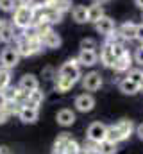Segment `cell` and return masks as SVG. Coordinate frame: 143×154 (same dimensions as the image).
<instances>
[{
	"mask_svg": "<svg viewBox=\"0 0 143 154\" xmlns=\"http://www.w3.org/2000/svg\"><path fill=\"white\" fill-rule=\"evenodd\" d=\"M136 39L143 43V23H140V25H138V31H136Z\"/></svg>",
	"mask_w": 143,
	"mask_h": 154,
	"instance_id": "74e56055",
	"label": "cell"
},
{
	"mask_svg": "<svg viewBox=\"0 0 143 154\" xmlns=\"http://www.w3.org/2000/svg\"><path fill=\"white\" fill-rule=\"evenodd\" d=\"M32 22H34V11H32V5H18L14 9V16H13V23L25 31L29 27H32Z\"/></svg>",
	"mask_w": 143,
	"mask_h": 154,
	"instance_id": "7a4b0ae2",
	"label": "cell"
},
{
	"mask_svg": "<svg viewBox=\"0 0 143 154\" xmlns=\"http://www.w3.org/2000/svg\"><path fill=\"white\" fill-rule=\"evenodd\" d=\"M41 41H43V47H47V48H59L61 47V36L56 32V31H48L47 34H43L41 36Z\"/></svg>",
	"mask_w": 143,
	"mask_h": 154,
	"instance_id": "9a60e30c",
	"label": "cell"
},
{
	"mask_svg": "<svg viewBox=\"0 0 143 154\" xmlns=\"http://www.w3.org/2000/svg\"><path fill=\"white\" fill-rule=\"evenodd\" d=\"M88 140H93V142H102L107 138V125L102 122H93L90 127H88Z\"/></svg>",
	"mask_w": 143,
	"mask_h": 154,
	"instance_id": "52a82bcc",
	"label": "cell"
},
{
	"mask_svg": "<svg viewBox=\"0 0 143 154\" xmlns=\"http://www.w3.org/2000/svg\"><path fill=\"white\" fill-rule=\"evenodd\" d=\"M77 59L82 66H93L99 61V54H97V50H81Z\"/></svg>",
	"mask_w": 143,
	"mask_h": 154,
	"instance_id": "4fadbf2b",
	"label": "cell"
},
{
	"mask_svg": "<svg viewBox=\"0 0 143 154\" xmlns=\"http://www.w3.org/2000/svg\"><path fill=\"white\" fill-rule=\"evenodd\" d=\"M102 16H104L102 4H93V5H90V7H88V22H90V23L99 22Z\"/></svg>",
	"mask_w": 143,
	"mask_h": 154,
	"instance_id": "d4e9b609",
	"label": "cell"
},
{
	"mask_svg": "<svg viewBox=\"0 0 143 154\" xmlns=\"http://www.w3.org/2000/svg\"><path fill=\"white\" fill-rule=\"evenodd\" d=\"M2 95H4V99H5V102H16L18 100V97H20V90H18V86H7L4 91H2Z\"/></svg>",
	"mask_w": 143,
	"mask_h": 154,
	"instance_id": "83f0119b",
	"label": "cell"
},
{
	"mask_svg": "<svg viewBox=\"0 0 143 154\" xmlns=\"http://www.w3.org/2000/svg\"><path fill=\"white\" fill-rule=\"evenodd\" d=\"M73 106H75V109L81 111V113H90V111L95 108V99H93V95H90V93H81V95L75 97Z\"/></svg>",
	"mask_w": 143,
	"mask_h": 154,
	"instance_id": "8992f818",
	"label": "cell"
},
{
	"mask_svg": "<svg viewBox=\"0 0 143 154\" xmlns=\"http://www.w3.org/2000/svg\"><path fill=\"white\" fill-rule=\"evenodd\" d=\"M140 91H143V81L140 82Z\"/></svg>",
	"mask_w": 143,
	"mask_h": 154,
	"instance_id": "7dc6e473",
	"label": "cell"
},
{
	"mask_svg": "<svg viewBox=\"0 0 143 154\" xmlns=\"http://www.w3.org/2000/svg\"><path fill=\"white\" fill-rule=\"evenodd\" d=\"M120 34L123 36L125 41H131V39H136V31H138V23H134V22H125L120 29Z\"/></svg>",
	"mask_w": 143,
	"mask_h": 154,
	"instance_id": "ffe728a7",
	"label": "cell"
},
{
	"mask_svg": "<svg viewBox=\"0 0 143 154\" xmlns=\"http://www.w3.org/2000/svg\"><path fill=\"white\" fill-rule=\"evenodd\" d=\"M136 134L140 136V140H143V124H140V125L136 127Z\"/></svg>",
	"mask_w": 143,
	"mask_h": 154,
	"instance_id": "60d3db41",
	"label": "cell"
},
{
	"mask_svg": "<svg viewBox=\"0 0 143 154\" xmlns=\"http://www.w3.org/2000/svg\"><path fill=\"white\" fill-rule=\"evenodd\" d=\"M127 77H129L131 81H134V82L140 86V82L143 81V70H140V68H131V70L127 72Z\"/></svg>",
	"mask_w": 143,
	"mask_h": 154,
	"instance_id": "4dcf8cb0",
	"label": "cell"
},
{
	"mask_svg": "<svg viewBox=\"0 0 143 154\" xmlns=\"http://www.w3.org/2000/svg\"><path fill=\"white\" fill-rule=\"evenodd\" d=\"M79 151H81V145H79V143H77V142H75L73 138H72V142L68 143V147H66L65 154H77Z\"/></svg>",
	"mask_w": 143,
	"mask_h": 154,
	"instance_id": "e575fe53",
	"label": "cell"
},
{
	"mask_svg": "<svg viewBox=\"0 0 143 154\" xmlns=\"http://www.w3.org/2000/svg\"><path fill=\"white\" fill-rule=\"evenodd\" d=\"M141 47H143V43H141Z\"/></svg>",
	"mask_w": 143,
	"mask_h": 154,
	"instance_id": "c3c4849f",
	"label": "cell"
},
{
	"mask_svg": "<svg viewBox=\"0 0 143 154\" xmlns=\"http://www.w3.org/2000/svg\"><path fill=\"white\" fill-rule=\"evenodd\" d=\"M81 79H82V88L86 91H97L104 84V79H102V75L99 72H90V74L82 75Z\"/></svg>",
	"mask_w": 143,
	"mask_h": 154,
	"instance_id": "5b68a950",
	"label": "cell"
},
{
	"mask_svg": "<svg viewBox=\"0 0 143 154\" xmlns=\"http://www.w3.org/2000/svg\"><path fill=\"white\" fill-rule=\"evenodd\" d=\"M5 106V99H4V95H2V91H0V109Z\"/></svg>",
	"mask_w": 143,
	"mask_h": 154,
	"instance_id": "b9f144b4",
	"label": "cell"
},
{
	"mask_svg": "<svg viewBox=\"0 0 143 154\" xmlns=\"http://www.w3.org/2000/svg\"><path fill=\"white\" fill-rule=\"evenodd\" d=\"M11 84V70L0 68V91H4Z\"/></svg>",
	"mask_w": 143,
	"mask_h": 154,
	"instance_id": "f1b7e54d",
	"label": "cell"
},
{
	"mask_svg": "<svg viewBox=\"0 0 143 154\" xmlns=\"http://www.w3.org/2000/svg\"><path fill=\"white\" fill-rule=\"evenodd\" d=\"M134 2H136V5H138V7L143 11V0H134Z\"/></svg>",
	"mask_w": 143,
	"mask_h": 154,
	"instance_id": "ee69618b",
	"label": "cell"
},
{
	"mask_svg": "<svg viewBox=\"0 0 143 154\" xmlns=\"http://www.w3.org/2000/svg\"><path fill=\"white\" fill-rule=\"evenodd\" d=\"M14 48L18 50L20 57H29V56H34V50H32V47H31L29 39L25 38V34H23V32L16 38V47H14Z\"/></svg>",
	"mask_w": 143,
	"mask_h": 154,
	"instance_id": "9c48e42d",
	"label": "cell"
},
{
	"mask_svg": "<svg viewBox=\"0 0 143 154\" xmlns=\"http://www.w3.org/2000/svg\"><path fill=\"white\" fill-rule=\"evenodd\" d=\"M70 142H72V136L68 133L59 134L57 140L54 142V154H65V151H66V147H68Z\"/></svg>",
	"mask_w": 143,
	"mask_h": 154,
	"instance_id": "44dd1931",
	"label": "cell"
},
{
	"mask_svg": "<svg viewBox=\"0 0 143 154\" xmlns=\"http://www.w3.org/2000/svg\"><path fill=\"white\" fill-rule=\"evenodd\" d=\"M99 59H100V63H102L104 66L113 68V65H114V61H116V56H114V50H113V47H111L109 43H104V47L100 48Z\"/></svg>",
	"mask_w": 143,
	"mask_h": 154,
	"instance_id": "ba28073f",
	"label": "cell"
},
{
	"mask_svg": "<svg viewBox=\"0 0 143 154\" xmlns=\"http://www.w3.org/2000/svg\"><path fill=\"white\" fill-rule=\"evenodd\" d=\"M95 4H104V2H107V0H93Z\"/></svg>",
	"mask_w": 143,
	"mask_h": 154,
	"instance_id": "bcb514c9",
	"label": "cell"
},
{
	"mask_svg": "<svg viewBox=\"0 0 143 154\" xmlns=\"http://www.w3.org/2000/svg\"><path fill=\"white\" fill-rule=\"evenodd\" d=\"M38 109L36 108H29V106H22L20 111H18V118L23 122V124H34L38 120Z\"/></svg>",
	"mask_w": 143,
	"mask_h": 154,
	"instance_id": "2e32d148",
	"label": "cell"
},
{
	"mask_svg": "<svg viewBox=\"0 0 143 154\" xmlns=\"http://www.w3.org/2000/svg\"><path fill=\"white\" fill-rule=\"evenodd\" d=\"M13 39H14V29H13V25L7 23V22H4V20H0V41L9 43Z\"/></svg>",
	"mask_w": 143,
	"mask_h": 154,
	"instance_id": "cb8c5ba5",
	"label": "cell"
},
{
	"mask_svg": "<svg viewBox=\"0 0 143 154\" xmlns=\"http://www.w3.org/2000/svg\"><path fill=\"white\" fill-rule=\"evenodd\" d=\"M75 82L77 81H73L70 77H65V75H56V90L57 91H61V93H66V91H70L72 88L75 86Z\"/></svg>",
	"mask_w": 143,
	"mask_h": 154,
	"instance_id": "d6986e66",
	"label": "cell"
},
{
	"mask_svg": "<svg viewBox=\"0 0 143 154\" xmlns=\"http://www.w3.org/2000/svg\"><path fill=\"white\" fill-rule=\"evenodd\" d=\"M7 118H9V115H7L4 109H0V125H2V124H5V122H7Z\"/></svg>",
	"mask_w": 143,
	"mask_h": 154,
	"instance_id": "f35d334b",
	"label": "cell"
},
{
	"mask_svg": "<svg viewBox=\"0 0 143 154\" xmlns=\"http://www.w3.org/2000/svg\"><path fill=\"white\" fill-rule=\"evenodd\" d=\"M132 61H134V59H132L131 52L127 50L122 57H118V59L114 61L113 68H114L116 72H120V74H122V72H129V70H131V66H132Z\"/></svg>",
	"mask_w": 143,
	"mask_h": 154,
	"instance_id": "5bb4252c",
	"label": "cell"
},
{
	"mask_svg": "<svg viewBox=\"0 0 143 154\" xmlns=\"http://www.w3.org/2000/svg\"><path fill=\"white\" fill-rule=\"evenodd\" d=\"M18 5H16V0H0V9L5 11V13H11L14 11Z\"/></svg>",
	"mask_w": 143,
	"mask_h": 154,
	"instance_id": "1f68e13d",
	"label": "cell"
},
{
	"mask_svg": "<svg viewBox=\"0 0 143 154\" xmlns=\"http://www.w3.org/2000/svg\"><path fill=\"white\" fill-rule=\"evenodd\" d=\"M97 147H99V142H93V140H88V142H84V145H82V149L88 151L90 154H97Z\"/></svg>",
	"mask_w": 143,
	"mask_h": 154,
	"instance_id": "836d02e7",
	"label": "cell"
},
{
	"mask_svg": "<svg viewBox=\"0 0 143 154\" xmlns=\"http://www.w3.org/2000/svg\"><path fill=\"white\" fill-rule=\"evenodd\" d=\"M134 133V124L132 120H120L113 125H107V140L109 142H123Z\"/></svg>",
	"mask_w": 143,
	"mask_h": 154,
	"instance_id": "6da1fadb",
	"label": "cell"
},
{
	"mask_svg": "<svg viewBox=\"0 0 143 154\" xmlns=\"http://www.w3.org/2000/svg\"><path fill=\"white\" fill-rule=\"evenodd\" d=\"M118 143H114V142H109V140H102V142H99V147H97V154H116L118 151V147H116Z\"/></svg>",
	"mask_w": 143,
	"mask_h": 154,
	"instance_id": "4316f807",
	"label": "cell"
},
{
	"mask_svg": "<svg viewBox=\"0 0 143 154\" xmlns=\"http://www.w3.org/2000/svg\"><path fill=\"white\" fill-rule=\"evenodd\" d=\"M41 4H43V2H41ZM43 18H45L50 25H54V23H59V22L63 20V13H59V11L52 9V7L43 5Z\"/></svg>",
	"mask_w": 143,
	"mask_h": 154,
	"instance_id": "603a6c76",
	"label": "cell"
},
{
	"mask_svg": "<svg viewBox=\"0 0 143 154\" xmlns=\"http://www.w3.org/2000/svg\"><path fill=\"white\" fill-rule=\"evenodd\" d=\"M20 61V54L14 47H7L0 52V66L2 68H7V70H13Z\"/></svg>",
	"mask_w": 143,
	"mask_h": 154,
	"instance_id": "3957f363",
	"label": "cell"
},
{
	"mask_svg": "<svg viewBox=\"0 0 143 154\" xmlns=\"http://www.w3.org/2000/svg\"><path fill=\"white\" fill-rule=\"evenodd\" d=\"M97 48V41L93 38H84L81 41V50H95Z\"/></svg>",
	"mask_w": 143,
	"mask_h": 154,
	"instance_id": "d6a6232c",
	"label": "cell"
},
{
	"mask_svg": "<svg viewBox=\"0 0 143 154\" xmlns=\"http://www.w3.org/2000/svg\"><path fill=\"white\" fill-rule=\"evenodd\" d=\"M43 5L52 7V9H56V11H59V13H63V14L72 9V2L70 0H45Z\"/></svg>",
	"mask_w": 143,
	"mask_h": 154,
	"instance_id": "7402d4cb",
	"label": "cell"
},
{
	"mask_svg": "<svg viewBox=\"0 0 143 154\" xmlns=\"http://www.w3.org/2000/svg\"><path fill=\"white\" fill-rule=\"evenodd\" d=\"M16 2H18L20 5H32L36 0H16Z\"/></svg>",
	"mask_w": 143,
	"mask_h": 154,
	"instance_id": "ab89813d",
	"label": "cell"
},
{
	"mask_svg": "<svg viewBox=\"0 0 143 154\" xmlns=\"http://www.w3.org/2000/svg\"><path fill=\"white\" fill-rule=\"evenodd\" d=\"M106 38H107L106 43H109V45H122V43L125 41V39H123V36L120 34V31H116V29H114L111 34H107Z\"/></svg>",
	"mask_w": 143,
	"mask_h": 154,
	"instance_id": "f546056e",
	"label": "cell"
},
{
	"mask_svg": "<svg viewBox=\"0 0 143 154\" xmlns=\"http://www.w3.org/2000/svg\"><path fill=\"white\" fill-rule=\"evenodd\" d=\"M77 154H90V152H88V151H84V149L81 147V151H79V152H77Z\"/></svg>",
	"mask_w": 143,
	"mask_h": 154,
	"instance_id": "f6af8a7d",
	"label": "cell"
},
{
	"mask_svg": "<svg viewBox=\"0 0 143 154\" xmlns=\"http://www.w3.org/2000/svg\"><path fill=\"white\" fill-rule=\"evenodd\" d=\"M118 88H120V91H122L123 95H136V93L140 91V86H138L134 81H131L129 77H123V79L118 82Z\"/></svg>",
	"mask_w": 143,
	"mask_h": 154,
	"instance_id": "ac0fdd59",
	"label": "cell"
},
{
	"mask_svg": "<svg viewBox=\"0 0 143 154\" xmlns=\"http://www.w3.org/2000/svg\"><path fill=\"white\" fill-rule=\"evenodd\" d=\"M0 154H11V151L7 147H0Z\"/></svg>",
	"mask_w": 143,
	"mask_h": 154,
	"instance_id": "7bdbcfd3",
	"label": "cell"
},
{
	"mask_svg": "<svg viewBox=\"0 0 143 154\" xmlns=\"http://www.w3.org/2000/svg\"><path fill=\"white\" fill-rule=\"evenodd\" d=\"M56 120H57V124L59 125H63V127H70L73 125V122H75V113L72 111V109H59L57 111V115H56Z\"/></svg>",
	"mask_w": 143,
	"mask_h": 154,
	"instance_id": "e0dca14e",
	"label": "cell"
},
{
	"mask_svg": "<svg viewBox=\"0 0 143 154\" xmlns=\"http://www.w3.org/2000/svg\"><path fill=\"white\" fill-rule=\"evenodd\" d=\"M72 16L77 23H86L88 22V7L86 5H75L72 7Z\"/></svg>",
	"mask_w": 143,
	"mask_h": 154,
	"instance_id": "484cf974",
	"label": "cell"
},
{
	"mask_svg": "<svg viewBox=\"0 0 143 154\" xmlns=\"http://www.w3.org/2000/svg\"><path fill=\"white\" fill-rule=\"evenodd\" d=\"M132 59H134V63H138V65H141V66H143V47H140V48H136V50H134Z\"/></svg>",
	"mask_w": 143,
	"mask_h": 154,
	"instance_id": "8d00e7d4",
	"label": "cell"
},
{
	"mask_svg": "<svg viewBox=\"0 0 143 154\" xmlns=\"http://www.w3.org/2000/svg\"><path fill=\"white\" fill-rule=\"evenodd\" d=\"M43 100H45V93L39 90V88H36L34 91H29L27 93V99H25V102H23V106H29V108H39L41 104H43Z\"/></svg>",
	"mask_w": 143,
	"mask_h": 154,
	"instance_id": "8fae6325",
	"label": "cell"
},
{
	"mask_svg": "<svg viewBox=\"0 0 143 154\" xmlns=\"http://www.w3.org/2000/svg\"><path fill=\"white\" fill-rule=\"evenodd\" d=\"M113 47V50H114V56H116V59L118 57H122L125 52H127V48H125V45L122 43V45H111Z\"/></svg>",
	"mask_w": 143,
	"mask_h": 154,
	"instance_id": "d590c367",
	"label": "cell"
},
{
	"mask_svg": "<svg viewBox=\"0 0 143 154\" xmlns=\"http://www.w3.org/2000/svg\"><path fill=\"white\" fill-rule=\"evenodd\" d=\"M59 75H65V77H70L73 81H79L81 79V63H79V59L77 57H73V59H68L66 63H63L61 66H59V72H57Z\"/></svg>",
	"mask_w": 143,
	"mask_h": 154,
	"instance_id": "277c9868",
	"label": "cell"
},
{
	"mask_svg": "<svg viewBox=\"0 0 143 154\" xmlns=\"http://www.w3.org/2000/svg\"><path fill=\"white\" fill-rule=\"evenodd\" d=\"M95 29H97V32L99 34H102V36H107V34H111L116 27H114V22L109 18V16H102L99 22H95Z\"/></svg>",
	"mask_w": 143,
	"mask_h": 154,
	"instance_id": "7c38bea8",
	"label": "cell"
},
{
	"mask_svg": "<svg viewBox=\"0 0 143 154\" xmlns=\"http://www.w3.org/2000/svg\"><path fill=\"white\" fill-rule=\"evenodd\" d=\"M36 88H39V84H38V77L32 75V74L23 75L20 79V82H18V90H20V91H25V93L34 91Z\"/></svg>",
	"mask_w": 143,
	"mask_h": 154,
	"instance_id": "30bf717a",
	"label": "cell"
}]
</instances>
